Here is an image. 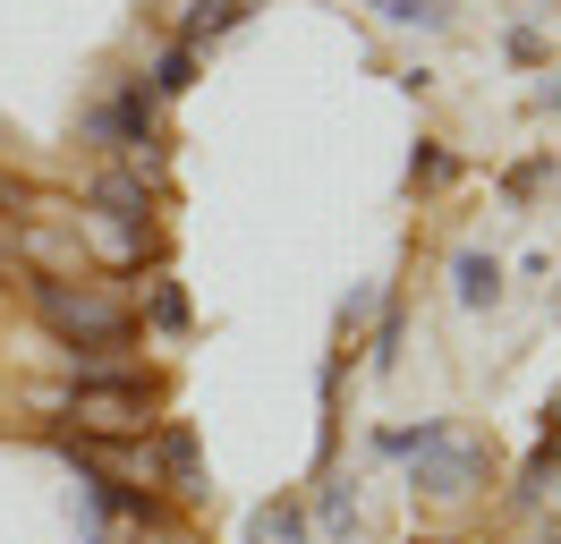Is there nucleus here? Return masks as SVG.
Masks as SVG:
<instances>
[{"label": "nucleus", "instance_id": "1", "mask_svg": "<svg viewBox=\"0 0 561 544\" xmlns=\"http://www.w3.org/2000/svg\"><path fill=\"white\" fill-rule=\"evenodd\" d=\"M35 315L69 349H128V306L85 290V281H35Z\"/></svg>", "mask_w": 561, "mask_h": 544}, {"label": "nucleus", "instance_id": "2", "mask_svg": "<svg viewBox=\"0 0 561 544\" xmlns=\"http://www.w3.org/2000/svg\"><path fill=\"white\" fill-rule=\"evenodd\" d=\"M391 451H409V460H417V485H425V494H468V485L485 476V451H477V442H459L451 426L391 434Z\"/></svg>", "mask_w": 561, "mask_h": 544}, {"label": "nucleus", "instance_id": "3", "mask_svg": "<svg viewBox=\"0 0 561 544\" xmlns=\"http://www.w3.org/2000/svg\"><path fill=\"white\" fill-rule=\"evenodd\" d=\"M69 417H77V434H94V442H137L153 426V400H145V383H77Z\"/></svg>", "mask_w": 561, "mask_h": 544}, {"label": "nucleus", "instance_id": "4", "mask_svg": "<svg viewBox=\"0 0 561 544\" xmlns=\"http://www.w3.org/2000/svg\"><path fill=\"white\" fill-rule=\"evenodd\" d=\"M85 136H103V145H153V111H145V86L137 94H119V102H103V111H85ZM153 162V154H145Z\"/></svg>", "mask_w": 561, "mask_h": 544}, {"label": "nucleus", "instance_id": "5", "mask_svg": "<svg viewBox=\"0 0 561 544\" xmlns=\"http://www.w3.org/2000/svg\"><path fill=\"white\" fill-rule=\"evenodd\" d=\"M94 204H103V222H119V230H145V213H153L137 170H103V179H94Z\"/></svg>", "mask_w": 561, "mask_h": 544}, {"label": "nucleus", "instance_id": "6", "mask_svg": "<svg viewBox=\"0 0 561 544\" xmlns=\"http://www.w3.org/2000/svg\"><path fill=\"white\" fill-rule=\"evenodd\" d=\"M162 476H171V494H205V460H196V434H187V426L162 434Z\"/></svg>", "mask_w": 561, "mask_h": 544}, {"label": "nucleus", "instance_id": "7", "mask_svg": "<svg viewBox=\"0 0 561 544\" xmlns=\"http://www.w3.org/2000/svg\"><path fill=\"white\" fill-rule=\"evenodd\" d=\"M451 290H459V306H493V298H502L493 256H459V264H451Z\"/></svg>", "mask_w": 561, "mask_h": 544}, {"label": "nucleus", "instance_id": "8", "mask_svg": "<svg viewBox=\"0 0 561 544\" xmlns=\"http://www.w3.org/2000/svg\"><path fill=\"white\" fill-rule=\"evenodd\" d=\"M247 536L255 544H307V519H298L289 502H264L255 519H247Z\"/></svg>", "mask_w": 561, "mask_h": 544}, {"label": "nucleus", "instance_id": "9", "mask_svg": "<svg viewBox=\"0 0 561 544\" xmlns=\"http://www.w3.org/2000/svg\"><path fill=\"white\" fill-rule=\"evenodd\" d=\"M230 18H239V0H196V18H187V52H196V43H213Z\"/></svg>", "mask_w": 561, "mask_h": 544}, {"label": "nucleus", "instance_id": "10", "mask_svg": "<svg viewBox=\"0 0 561 544\" xmlns=\"http://www.w3.org/2000/svg\"><path fill=\"white\" fill-rule=\"evenodd\" d=\"M187 77H196V52L179 43V52H162V68H153V94H187Z\"/></svg>", "mask_w": 561, "mask_h": 544}, {"label": "nucleus", "instance_id": "11", "mask_svg": "<svg viewBox=\"0 0 561 544\" xmlns=\"http://www.w3.org/2000/svg\"><path fill=\"white\" fill-rule=\"evenodd\" d=\"M553 485H561V451H536V460H527V485H519V502H545Z\"/></svg>", "mask_w": 561, "mask_h": 544}, {"label": "nucleus", "instance_id": "12", "mask_svg": "<svg viewBox=\"0 0 561 544\" xmlns=\"http://www.w3.org/2000/svg\"><path fill=\"white\" fill-rule=\"evenodd\" d=\"M375 9H383L391 26H443V9H434V0H375Z\"/></svg>", "mask_w": 561, "mask_h": 544}, {"label": "nucleus", "instance_id": "13", "mask_svg": "<svg viewBox=\"0 0 561 544\" xmlns=\"http://www.w3.org/2000/svg\"><path fill=\"white\" fill-rule=\"evenodd\" d=\"M153 324H171V332H179V324H187V298H179V290H153Z\"/></svg>", "mask_w": 561, "mask_h": 544}, {"label": "nucleus", "instance_id": "14", "mask_svg": "<svg viewBox=\"0 0 561 544\" xmlns=\"http://www.w3.org/2000/svg\"><path fill=\"white\" fill-rule=\"evenodd\" d=\"M545 179H553V170H545V162H519V170H511V196H536Z\"/></svg>", "mask_w": 561, "mask_h": 544}, {"label": "nucleus", "instance_id": "15", "mask_svg": "<svg viewBox=\"0 0 561 544\" xmlns=\"http://www.w3.org/2000/svg\"><path fill=\"white\" fill-rule=\"evenodd\" d=\"M137 544H179V536H137Z\"/></svg>", "mask_w": 561, "mask_h": 544}, {"label": "nucleus", "instance_id": "16", "mask_svg": "<svg viewBox=\"0 0 561 544\" xmlns=\"http://www.w3.org/2000/svg\"><path fill=\"white\" fill-rule=\"evenodd\" d=\"M553 434H561V400H553Z\"/></svg>", "mask_w": 561, "mask_h": 544}]
</instances>
